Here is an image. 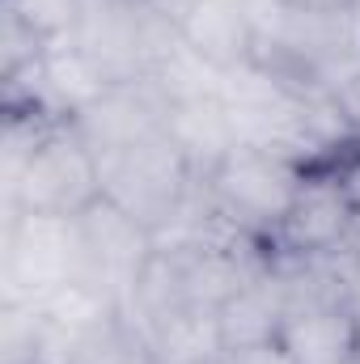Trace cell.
<instances>
[{"label": "cell", "mask_w": 360, "mask_h": 364, "mask_svg": "<svg viewBox=\"0 0 360 364\" xmlns=\"http://www.w3.org/2000/svg\"><path fill=\"white\" fill-rule=\"evenodd\" d=\"M97 174H102V195L140 225H149L153 233L179 216L195 191V170L170 140V132L97 153Z\"/></svg>", "instance_id": "1"}, {"label": "cell", "mask_w": 360, "mask_h": 364, "mask_svg": "<svg viewBox=\"0 0 360 364\" xmlns=\"http://www.w3.org/2000/svg\"><path fill=\"white\" fill-rule=\"evenodd\" d=\"M301 178L305 166L292 157L263 153V149H233L225 161H216L203 174V195L229 225L271 246L275 229L284 225L301 191Z\"/></svg>", "instance_id": "2"}, {"label": "cell", "mask_w": 360, "mask_h": 364, "mask_svg": "<svg viewBox=\"0 0 360 364\" xmlns=\"http://www.w3.org/2000/svg\"><path fill=\"white\" fill-rule=\"evenodd\" d=\"M97 199H102L97 153L81 140L73 123H55L30 153L26 170L4 186V212H34L64 220H77Z\"/></svg>", "instance_id": "3"}, {"label": "cell", "mask_w": 360, "mask_h": 364, "mask_svg": "<svg viewBox=\"0 0 360 364\" xmlns=\"http://www.w3.org/2000/svg\"><path fill=\"white\" fill-rule=\"evenodd\" d=\"M157 242L153 229L115 208L106 195L77 216V284L93 288L119 314L132 309L136 284L153 263Z\"/></svg>", "instance_id": "4"}, {"label": "cell", "mask_w": 360, "mask_h": 364, "mask_svg": "<svg viewBox=\"0 0 360 364\" xmlns=\"http://www.w3.org/2000/svg\"><path fill=\"white\" fill-rule=\"evenodd\" d=\"M352 229H356V216L344 199L339 178L331 174V166H305L301 191H297L284 225L275 229L271 250L284 259H297V263L327 259L348 246Z\"/></svg>", "instance_id": "5"}, {"label": "cell", "mask_w": 360, "mask_h": 364, "mask_svg": "<svg viewBox=\"0 0 360 364\" xmlns=\"http://www.w3.org/2000/svg\"><path fill=\"white\" fill-rule=\"evenodd\" d=\"M284 348L297 364H352L356 356V305L344 296L288 301L280 326Z\"/></svg>", "instance_id": "6"}, {"label": "cell", "mask_w": 360, "mask_h": 364, "mask_svg": "<svg viewBox=\"0 0 360 364\" xmlns=\"http://www.w3.org/2000/svg\"><path fill=\"white\" fill-rule=\"evenodd\" d=\"M284 318H288V284L275 272L246 279L233 296H225L216 305V322H221V343L225 348L275 339Z\"/></svg>", "instance_id": "7"}, {"label": "cell", "mask_w": 360, "mask_h": 364, "mask_svg": "<svg viewBox=\"0 0 360 364\" xmlns=\"http://www.w3.org/2000/svg\"><path fill=\"white\" fill-rule=\"evenodd\" d=\"M136 331L149 339L157 364H216L225 352L216 309H203V305L166 309L162 318H153Z\"/></svg>", "instance_id": "8"}, {"label": "cell", "mask_w": 360, "mask_h": 364, "mask_svg": "<svg viewBox=\"0 0 360 364\" xmlns=\"http://www.w3.org/2000/svg\"><path fill=\"white\" fill-rule=\"evenodd\" d=\"M64 364H157V356H153L149 339L123 314H115L110 322H102L85 339H77L68 348Z\"/></svg>", "instance_id": "9"}, {"label": "cell", "mask_w": 360, "mask_h": 364, "mask_svg": "<svg viewBox=\"0 0 360 364\" xmlns=\"http://www.w3.org/2000/svg\"><path fill=\"white\" fill-rule=\"evenodd\" d=\"M216 364H297L292 352L284 348V339H259V343H242V348H225Z\"/></svg>", "instance_id": "10"}, {"label": "cell", "mask_w": 360, "mask_h": 364, "mask_svg": "<svg viewBox=\"0 0 360 364\" xmlns=\"http://www.w3.org/2000/svg\"><path fill=\"white\" fill-rule=\"evenodd\" d=\"M331 174L339 178L344 199H348V208H352V216H356V225H360V144H352L344 157L331 161Z\"/></svg>", "instance_id": "11"}, {"label": "cell", "mask_w": 360, "mask_h": 364, "mask_svg": "<svg viewBox=\"0 0 360 364\" xmlns=\"http://www.w3.org/2000/svg\"><path fill=\"white\" fill-rule=\"evenodd\" d=\"M335 102H339V110H344V119H348V127H352V136L360 144V73L335 90Z\"/></svg>", "instance_id": "12"}, {"label": "cell", "mask_w": 360, "mask_h": 364, "mask_svg": "<svg viewBox=\"0 0 360 364\" xmlns=\"http://www.w3.org/2000/svg\"><path fill=\"white\" fill-rule=\"evenodd\" d=\"M280 4H352V0H280Z\"/></svg>", "instance_id": "13"}, {"label": "cell", "mask_w": 360, "mask_h": 364, "mask_svg": "<svg viewBox=\"0 0 360 364\" xmlns=\"http://www.w3.org/2000/svg\"><path fill=\"white\" fill-rule=\"evenodd\" d=\"M352 364H360V305H356V356H352Z\"/></svg>", "instance_id": "14"}]
</instances>
